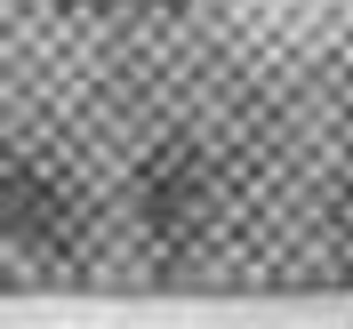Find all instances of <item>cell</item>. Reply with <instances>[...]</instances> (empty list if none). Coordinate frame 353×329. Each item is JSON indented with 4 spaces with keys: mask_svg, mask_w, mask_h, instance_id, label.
<instances>
[{
    "mask_svg": "<svg viewBox=\"0 0 353 329\" xmlns=\"http://www.w3.org/2000/svg\"><path fill=\"white\" fill-rule=\"evenodd\" d=\"M233 169H225L217 145L201 137H161L153 153L137 161L129 177V217H137V241L153 249L161 265H201L217 257L225 233H233Z\"/></svg>",
    "mask_w": 353,
    "mask_h": 329,
    "instance_id": "obj_1",
    "label": "cell"
},
{
    "mask_svg": "<svg viewBox=\"0 0 353 329\" xmlns=\"http://www.w3.org/2000/svg\"><path fill=\"white\" fill-rule=\"evenodd\" d=\"M0 249L41 273H72L97 249V201L65 161L32 145H0Z\"/></svg>",
    "mask_w": 353,
    "mask_h": 329,
    "instance_id": "obj_2",
    "label": "cell"
},
{
    "mask_svg": "<svg viewBox=\"0 0 353 329\" xmlns=\"http://www.w3.org/2000/svg\"><path fill=\"white\" fill-rule=\"evenodd\" d=\"M48 17H65V24H153L169 17L176 0H41Z\"/></svg>",
    "mask_w": 353,
    "mask_h": 329,
    "instance_id": "obj_3",
    "label": "cell"
}]
</instances>
